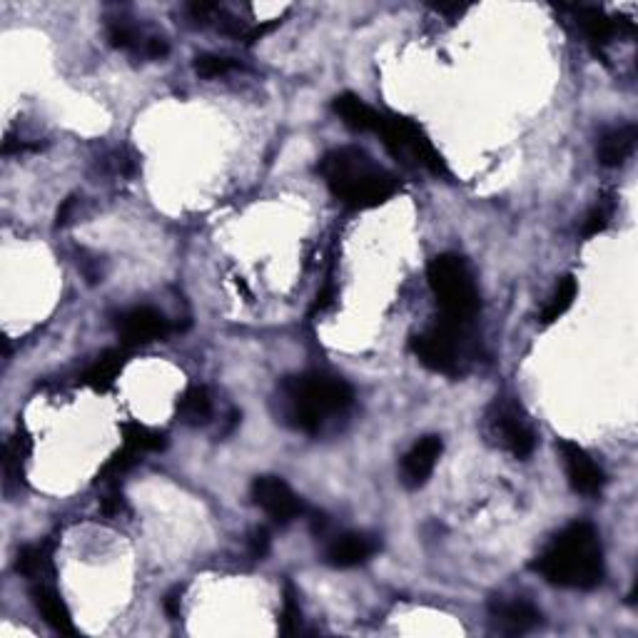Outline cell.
<instances>
[{
  "label": "cell",
  "instance_id": "cell-5",
  "mask_svg": "<svg viewBox=\"0 0 638 638\" xmlns=\"http://www.w3.org/2000/svg\"><path fill=\"white\" fill-rule=\"evenodd\" d=\"M427 277L444 317L472 322L479 310V292L467 262L459 255H439L429 262Z\"/></svg>",
  "mask_w": 638,
  "mask_h": 638
},
{
  "label": "cell",
  "instance_id": "cell-12",
  "mask_svg": "<svg viewBox=\"0 0 638 638\" xmlns=\"http://www.w3.org/2000/svg\"><path fill=\"white\" fill-rule=\"evenodd\" d=\"M444 452L442 437L432 434V437H422L402 459V481L409 489H419L432 477L434 467H437L439 457Z\"/></svg>",
  "mask_w": 638,
  "mask_h": 638
},
{
  "label": "cell",
  "instance_id": "cell-16",
  "mask_svg": "<svg viewBox=\"0 0 638 638\" xmlns=\"http://www.w3.org/2000/svg\"><path fill=\"white\" fill-rule=\"evenodd\" d=\"M332 108H334V113L339 115V120H342L347 128L357 130V133H374L379 125V115H382V113H377L374 108H369V105L354 93L337 95L332 103Z\"/></svg>",
  "mask_w": 638,
  "mask_h": 638
},
{
  "label": "cell",
  "instance_id": "cell-22",
  "mask_svg": "<svg viewBox=\"0 0 638 638\" xmlns=\"http://www.w3.org/2000/svg\"><path fill=\"white\" fill-rule=\"evenodd\" d=\"M123 437L128 447H133L135 452L145 454V452H162L167 447V437L158 429L145 427L140 422H128L123 427Z\"/></svg>",
  "mask_w": 638,
  "mask_h": 638
},
{
  "label": "cell",
  "instance_id": "cell-21",
  "mask_svg": "<svg viewBox=\"0 0 638 638\" xmlns=\"http://www.w3.org/2000/svg\"><path fill=\"white\" fill-rule=\"evenodd\" d=\"M576 292H579V285H576L574 277H571V275L561 277L559 285H556L554 292H551V297H549V302H546V307L541 310V322L551 324V322H556V319L564 317L566 312L571 310V305H574Z\"/></svg>",
  "mask_w": 638,
  "mask_h": 638
},
{
  "label": "cell",
  "instance_id": "cell-14",
  "mask_svg": "<svg viewBox=\"0 0 638 638\" xmlns=\"http://www.w3.org/2000/svg\"><path fill=\"white\" fill-rule=\"evenodd\" d=\"M33 604L50 629L58 631V634H75L73 616H70L68 606H65V601L60 599V594L53 586L45 584V581H38L33 589Z\"/></svg>",
  "mask_w": 638,
  "mask_h": 638
},
{
  "label": "cell",
  "instance_id": "cell-13",
  "mask_svg": "<svg viewBox=\"0 0 638 638\" xmlns=\"http://www.w3.org/2000/svg\"><path fill=\"white\" fill-rule=\"evenodd\" d=\"M489 611L496 631L509 636L529 634L541 624V611L524 599H494Z\"/></svg>",
  "mask_w": 638,
  "mask_h": 638
},
{
  "label": "cell",
  "instance_id": "cell-9",
  "mask_svg": "<svg viewBox=\"0 0 638 638\" xmlns=\"http://www.w3.org/2000/svg\"><path fill=\"white\" fill-rule=\"evenodd\" d=\"M252 499L277 524H287L302 514V501L280 477H257L252 481Z\"/></svg>",
  "mask_w": 638,
  "mask_h": 638
},
{
  "label": "cell",
  "instance_id": "cell-17",
  "mask_svg": "<svg viewBox=\"0 0 638 638\" xmlns=\"http://www.w3.org/2000/svg\"><path fill=\"white\" fill-rule=\"evenodd\" d=\"M574 13L576 25L581 28V33L589 38V43L594 45H609L614 40L619 23H616L611 15H606L601 8H586V5H576L571 8Z\"/></svg>",
  "mask_w": 638,
  "mask_h": 638
},
{
  "label": "cell",
  "instance_id": "cell-26",
  "mask_svg": "<svg viewBox=\"0 0 638 638\" xmlns=\"http://www.w3.org/2000/svg\"><path fill=\"white\" fill-rule=\"evenodd\" d=\"M237 68V60L225 58V55H215V53H205V55H197L195 58V73L200 78H222V75L232 73Z\"/></svg>",
  "mask_w": 638,
  "mask_h": 638
},
{
  "label": "cell",
  "instance_id": "cell-1",
  "mask_svg": "<svg viewBox=\"0 0 638 638\" xmlns=\"http://www.w3.org/2000/svg\"><path fill=\"white\" fill-rule=\"evenodd\" d=\"M534 569L561 589L591 591L604 579V549L596 529L586 521L566 526L536 559Z\"/></svg>",
  "mask_w": 638,
  "mask_h": 638
},
{
  "label": "cell",
  "instance_id": "cell-32",
  "mask_svg": "<svg viewBox=\"0 0 638 638\" xmlns=\"http://www.w3.org/2000/svg\"><path fill=\"white\" fill-rule=\"evenodd\" d=\"M332 297H334V287L327 285V287H324V290L317 295L315 310H312V312H324V310H327V307L332 305Z\"/></svg>",
  "mask_w": 638,
  "mask_h": 638
},
{
  "label": "cell",
  "instance_id": "cell-31",
  "mask_svg": "<svg viewBox=\"0 0 638 638\" xmlns=\"http://www.w3.org/2000/svg\"><path fill=\"white\" fill-rule=\"evenodd\" d=\"M162 606H165V614L170 616V619H177V616H180V589L167 594L165 601H162Z\"/></svg>",
  "mask_w": 638,
  "mask_h": 638
},
{
  "label": "cell",
  "instance_id": "cell-23",
  "mask_svg": "<svg viewBox=\"0 0 638 638\" xmlns=\"http://www.w3.org/2000/svg\"><path fill=\"white\" fill-rule=\"evenodd\" d=\"M30 454V439L25 432H18L13 439L8 442V447H5V486L10 489V484L13 481H20L23 479V464L25 459H28Z\"/></svg>",
  "mask_w": 638,
  "mask_h": 638
},
{
  "label": "cell",
  "instance_id": "cell-6",
  "mask_svg": "<svg viewBox=\"0 0 638 638\" xmlns=\"http://www.w3.org/2000/svg\"><path fill=\"white\" fill-rule=\"evenodd\" d=\"M374 133L382 138L384 148L402 160L404 165L424 167L437 177H449V167L442 153L432 145L422 128L414 120L402 118V115H379V125Z\"/></svg>",
  "mask_w": 638,
  "mask_h": 638
},
{
  "label": "cell",
  "instance_id": "cell-3",
  "mask_svg": "<svg viewBox=\"0 0 638 638\" xmlns=\"http://www.w3.org/2000/svg\"><path fill=\"white\" fill-rule=\"evenodd\" d=\"M329 192L352 210H369L399 190V180L362 148H337L319 162Z\"/></svg>",
  "mask_w": 638,
  "mask_h": 638
},
{
  "label": "cell",
  "instance_id": "cell-19",
  "mask_svg": "<svg viewBox=\"0 0 638 638\" xmlns=\"http://www.w3.org/2000/svg\"><path fill=\"white\" fill-rule=\"evenodd\" d=\"M177 414L190 427H200L207 424L212 417V397L207 387H190L177 402Z\"/></svg>",
  "mask_w": 638,
  "mask_h": 638
},
{
  "label": "cell",
  "instance_id": "cell-11",
  "mask_svg": "<svg viewBox=\"0 0 638 638\" xmlns=\"http://www.w3.org/2000/svg\"><path fill=\"white\" fill-rule=\"evenodd\" d=\"M377 551L379 541L374 536L344 531V534H334L329 539L327 549H324V559H327V564L337 566V569H352V566L367 564Z\"/></svg>",
  "mask_w": 638,
  "mask_h": 638
},
{
  "label": "cell",
  "instance_id": "cell-15",
  "mask_svg": "<svg viewBox=\"0 0 638 638\" xmlns=\"http://www.w3.org/2000/svg\"><path fill=\"white\" fill-rule=\"evenodd\" d=\"M638 130L636 125H619L601 135L599 148H596V158L604 167H619L634 155Z\"/></svg>",
  "mask_w": 638,
  "mask_h": 638
},
{
  "label": "cell",
  "instance_id": "cell-2",
  "mask_svg": "<svg viewBox=\"0 0 638 638\" xmlns=\"http://www.w3.org/2000/svg\"><path fill=\"white\" fill-rule=\"evenodd\" d=\"M354 402V392L344 379L332 374H297L287 377L277 392L282 422L300 432L317 434L332 417H342Z\"/></svg>",
  "mask_w": 638,
  "mask_h": 638
},
{
  "label": "cell",
  "instance_id": "cell-29",
  "mask_svg": "<svg viewBox=\"0 0 638 638\" xmlns=\"http://www.w3.org/2000/svg\"><path fill=\"white\" fill-rule=\"evenodd\" d=\"M103 511H105V514H110V516L123 514V511H125L123 496H120L118 491H113L110 496H105V499H103Z\"/></svg>",
  "mask_w": 638,
  "mask_h": 638
},
{
  "label": "cell",
  "instance_id": "cell-10",
  "mask_svg": "<svg viewBox=\"0 0 638 638\" xmlns=\"http://www.w3.org/2000/svg\"><path fill=\"white\" fill-rule=\"evenodd\" d=\"M118 332L123 344L140 347V344L165 339L167 332H170V322H167L162 312L153 310V307H135V310L120 315Z\"/></svg>",
  "mask_w": 638,
  "mask_h": 638
},
{
  "label": "cell",
  "instance_id": "cell-25",
  "mask_svg": "<svg viewBox=\"0 0 638 638\" xmlns=\"http://www.w3.org/2000/svg\"><path fill=\"white\" fill-rule=\"evenodd\" d=\"M614 212H616L614 197H611V195L601 197V200L594 205V210H591L589 215H586L584 230H581V235H584V237L601 235V232H604L606 227L611 225V220H614Z\"/></svg>",
  "mask_w": 638,
  "mask_h": 638
},
{
  "label": "cell",
  "instance_id": "cell-4",
  "mask_svg": "<svg viewBox=\"0 0 638 638\" xmlns=\"http://www.w3.org/2000/svg\"><path fill=\"white\" fill-rule=\"evenodd\" d=\"M467 327L469 322H454V319L444 317L442 322L414 334L412 342H409L414 357L432 372L459 377V374L467 372L474 357Z\"/></svg>",
  "mask_w": 638,
  "mask_h": 638
},
{
  "label": "cell",
  "instance_id": "cell-30",
  "mask_svg": "<svg viewBox=\"0 0 638 638\" xmlns=\"http://www.w3.org/2000/svg\"><path fill=\"white\" fill-rule=\"evenodd\" d=\"M75 207H78V197L70 195L68 200H63V205L58 207V227H65L70 222V217L75 215Z\"/></svg>",
  "mask_w": 638,
  "mask_h": 638
},
{
  "label": "cell",
  "instance_id": "cell-18",
  "mask_svg": "<svg viewBox=\"0 0 638 638\" xmlns=\"http://www.w3.org/2000/svg\"><path fill=\"white\" fill-rule=\"evenodd\" d=\"M15 571L30 581H45L53 571V546L50 544H33L20 549L18 559H15Z\"/></svg>",
  "mask_w": 638,
  "mask_h": 638
},
{
  "label": "cell",
  "instance_id": "cell-24",
  "mask_svg": "<svg viewBox=\"0 0 638 638\" xmlns=\"http://www.w3.org/2000/svg\"><path fill=\"white\" fill-rule=\"evenodd\" d=\"M138 462H140V452H135L133 447H128V444H125V447L120 449V452H115L113 457H110L108 462H105V467L100 469V474H98V481H103V484H110V481L125 477V474H128L130 469H133Z\"/></svg>",
  "mask_w": 638,
  "mask_h": 638
},
{
  "label": "cell",
  "instance_id": "cell-27",
  "mask_svg": "<svg viewBox=\"0 0 638 638\" xmlns=\"http://www.w3.org/2000/svg\"><path fill=\"white\" fill-rule=\"evenodd\" d=\"M300 626H302V609H300V601H297V591L295 586L287 584L285 606H282V634L287 636L300 634Z\"/></svg>",
  "mask_w": 638,
  "mask_h": 638
},
{
  "label": "cell",
  "instance_id": "cell-28",
  "mask_svg": "<svg viewBox=\"0 0 638 638\" xmlns=\"http://www.w3.org/2000/svg\"><path fill=\"white\" fill-rule=\"evenodd\" d=\"M270 544H272L270 531H267L265 526H260V529H255L250 534V541H247V549H250L252 559L260 561V559H265L267 554H270Z\"/></svg>",
  "mask_w": 638,
  "mask_h": 638
},
{
  "label": "cell",
  "instance_id": "cell-8",
  "mask_svg": "<svg viewBox=\"0 0 638 638\" xmlns=\"http://www.w3.org/2000/svg\"><path fill=\"white\" fill-rule=\"evenodd\" d=\"M559 454L571 489H574L576 494L599 496L606 484V474L604 469L594 462V457L576 442H569V439H561Z\"/></svg>",
  "mask_w": 638,
  "mask_h": 638
},
{
  "label": "cell",
  "instance_id": "cell-7",
  "mask_svg": "<svg viewBox=\"0 0 638 638\" xmlns=\"http://www.w3.org/2000/svg\"><path fill=\"white\" fill-rule=\"evenodd\" d=\"M491 432L499 437L501 447L514 454L516 459L531 457L536 447L534 429L521 417V409L514 404L496 402L494 414H491Z\"/></svg>",
  "mask_w": 638,
  "mask_h": 638
},
{
  "label": "cell",
  "instance_id": "cell-20",
  "mask_svg": "<svg viewBox=\"0 0 638 638\" xmlns=\"http://www.w3.org/2000/svg\"><path fill=\"white\" fill-rule=\"evenodd\" d=\"M123 367H125V352H120V349H110V352L100 354L98 362L88 369V374H85V384H90L93 389H100V392H103V389L113 387L118 374L123 372Z\"/></svg>",
  "mask_w": 638,
  "mask_h": 638
}]
</instances>
